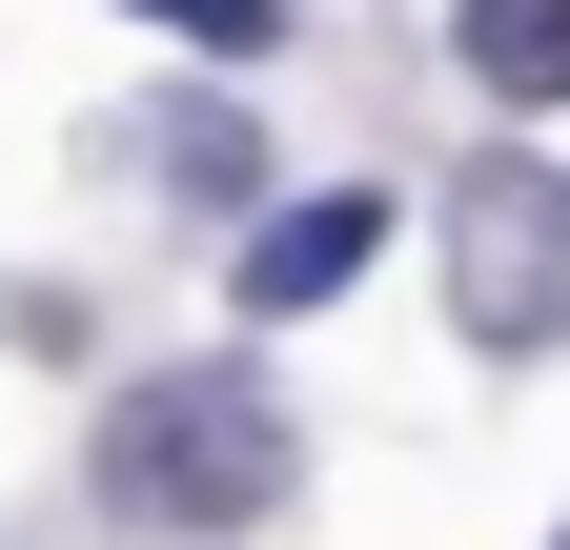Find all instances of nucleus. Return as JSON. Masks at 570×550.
<instances>
[{"instance_id":"obj_1","label":"nucleus","mask_w":570,"mask_h":550,"mask_svg":"<svg viewBox=\"0 0 570 550\" xmlns=\"http://www.w3.org/2000/svg\"><path fill=\"white\" fill-rule=\"evenodd\" d=\"M285 469H306V407H285L245 347L102 387V510H122V530H265Z\"/></svg>"},{"instance_id":"obj_2","label":"nucleus","mask_w":570,"mask_h":550,"mask_svg":"<svg viewBox=\"0 0 570 550\" xmlns=\"http://www.w3.org/2000/svg\"><path fill=\"white\" fill-rule=\"evenodd\" d=\"M449 265H469V347H570V164H530V144H489L469 184H449Z\"/></svg>"},{"instance_id":"obj_3","label":"nucleus","mask_w":570,"mask_h":550,"mask_svg":"<svg viewBox=\"0 0 570 550\" xmlns=\"http://www.w3.org/2000/svg\"><path fill=\"white\" fill-rule=\"evenodd\" d=\"M367 245H387V204H367V184H326V204H265V225H245V306H265V326L346 306V286H367Z\"/></svg>"},{"instance_id":"obj_4","label":"nucleus","mask_w":570,"mask_h":550,"mask_svg":"<svg viewBox=\"0 0 570 550\" xmlns=\"http://www.w3.org/2000/svg\"><path fill=\"white\" fill-rule=\"evenodd\" d=\"M449 61L489 102H570V0H449Z\"/></svg>"},{"instance_id":"obj_5","label":"nucleus","mask_w":570,"mask_h":550,"mask_svg":"<svg viewBox=\"0 0 570 550\" xmlns=\"http://www.w3.org/2000/svg\"><path fill=\"white\" fill-rule=\"evenodd\" d=\"M164 184H204V204H245V102H164Z\"/></svg>"},{"instance_id":"obj_6","label":"nucleus","mask_w":570,"mask_h":550,"mask_svg":"<svg viewBox=\"0 0 570 550\" xmlns=\"http://www.w3.org/2000/svg\"><path fill=\"white\" fill-rule=\"evenodd\" d=\"M122 21H184L204 61H265V41H285V0H122Z\"/></svg>"},{"instance_id":"obj_7","label":"nucleus","mask_w":570,"mask_h":550,"mask_svg":"<svg viewBox=\"0 0 570 550\" xmlns=\"http://www.w3.org/2000/svg\"><path fill=\"white\" fill-rule=\"evenodd\" d=\"M550 550H570V530H550Z\"/></svg>"}]
</instances>
